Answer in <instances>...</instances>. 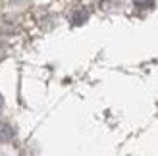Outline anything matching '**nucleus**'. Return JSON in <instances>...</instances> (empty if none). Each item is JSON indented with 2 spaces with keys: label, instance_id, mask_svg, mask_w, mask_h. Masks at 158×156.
I'll list each match as a JSON object with an SVG mask.
<instances>
[{
  "label": "nucleus",
  "instance_id": "nucleus-1",
  "mask_svg": "<svg viewBox=\"0 0 158 156\" xmlns=\"http://www.w3.org/2000/svg\"><path fill=\"white\" fill-rule=\"evenodd\" d=\"M12 137H14V131H12V127L8 125V123L0 121V141H10Z\"/></svg>",
  "mask_w": 158,
  "mask_h": 156
},
{
  "label": "nucleus",
  "instance_id": "nucleus-2",
  "mask_svg": "<svg viewBox=\"0 0 158 156\" xmlns=\"http://www.w3.org/2000/svg\"><path fill=\"white\" fill-rule=\"evenodd\" d=\"M2 104H4V102H2V96H0V108H2Z\"/></svg>",
  "mask_w": 158,
  "mask_h": 156
}]
</instances>
